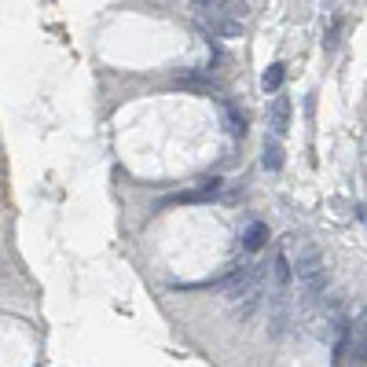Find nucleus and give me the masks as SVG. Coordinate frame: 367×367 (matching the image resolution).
Returning <instances> with one entry per match:
<instances>
[{
	"label": "nucleus",
	"instance_id": "f257e3e1",
	"mask_svg": "<svg viewBox=\"0 0 367 367\" xmlns=\"http://www.w3.org/2000/svg\"><path fill=\"white\" fill-rule=\"evenodd\" d=\"M294 272H298V279H309V276H316V272H327L323 254H319L316 243H301V254H298V261H294Z\"/></svg>",
	"mask_w": 367,
	"mask_h": 367
},
{
	"label": "nucleus",
	"instance_id": "f03ea898",
	"mask_svg": "<svg viewBox=\"0 0 367 367\" xmlns=\"http://www.w3.org/2000/svg\"><path fill=\"white\" fill-rule=\"evenodd\" d=\"M268 122H272V140H283L290 133V100L287 96H276L272 100V111H268Z\"/></svg>",
	"mask_w": 367,
	"mask_h": 367
},
{
	"label": "nucleus",
	"instance_id": "7ed1b4c3",
	"mask_svg": "<svg viewBox=\"0 0 367 367\" xmlns=\"http://www.w3.org/2000/svg\"><path fill=\"white\" fill-rule=\"evenodd\" d=\"M265 305V287H257L250 294H243L239 301H232V319L235 323H246V319H254V312Z\"/></svg>",
	"mask_w": 367,
	"mask_h": 367
},
{
	"label": "nucleus",
	"instance_id": "20e7f679",
	"mask_svg": "<svg viewBox=\"0 0 367 367\" xmlns=\"http://www.w3.org/2000/svg\"><path fill=\"white\" fill-rule=\"evenodd\" d=\"M268 243V224L265 220H246V228L239 232V246L246 254H257Z\"/></svg>",
	"mask_w": 367,
	"mask_h": 367
},
{
	"label": "nucleus",
	"instance_id": "39448f33",
	"mask_svg": "<svg viewBox=\"0 0 367 367\" xmlns=\"http://www.w3.org/2000/svg\"><path fill=\"white\" fill-rule=\"evenodd\" d=\"M224 191V180H203V187H195V191H184V195H173L169 203H213V198H220Z\"/></svg>",
	"mask_w": 367,
	"mask_h": 367
},
{
	"label": "nucleus",
	"instance_id": "423d86ee",
	"mask_svg": "<svg viewBox=\"0 0 367 367\" xmlns=\"http://www.w3.org/2000/svg\"><path fill=\"white\" fill-rule=\"evenodd\" d=\"M217 103H220V111H224V122H228V133L235 136V140H243L246 136V114L239 111V103L235 100H224V96H217Z\"/></svg>",
	"mask_w": 367,
	"mask_h": 367
},
{
	"label": "nucleus",
	"instance_id": "0eeeda50",
	"mask_svg": "<svg viewBox=\"0 0 367 367\" xmlns=\"http://www.w3.org/2000/svg\"><path fill=\"white\" fill-rule=\"evenodd\" d=\"M290 276H294V265H290V257L287 250H276V257H272V279H276V294H287L290 290Z\"/></svg>",
	"mask_w": 367,
	"mask_h": 367
},
{
	"label": "nucleus",
	"instance_id": "6e6552de",
	"mask_svg": "<svg viewBox=\"0 0 367 367\" xmlns=\"http://www.w3.org/2000/svg\"><path fill=\"white\" fill-rule=\"evenodd\" d=\"M176 85L187 88V92H198V96H209V92H213V77L203 74V70H180V74H176Z\"/></svg>",
	"mask_w": 367,
	"mask_h": 367
},
{
	"label": "nucleus",
	"instance_id": "1a4fd4ad",
	"mask_svg": "<svg viewBox=\"0 0 367 367\" xmlns=\"http://www.w3.org/2000/svg\"><path fill=\"white\" fill-rule=\"evenodd\" d=\"M283 77H287V66H283V63H272V66L265 70V77H261V88L268 92V96H279Z\"/></svg>",
	"mask_w": 367,
	"mask_h": 367
},
{
	"label": "nucleus",
	"instance_id": "9d476101",
	"mask_svg": "<svg viewBox=\"0 0 367 367\" xmlns=\"http://www.w3.org/2000/svg\"><path fill=\"white\" fill-rule=\"evenodd\" d=\"M352 349H357V357H360V360L367 357V305L360 309L357 323H352Z\"/></svg>",
	"mask_w": 367,
	"mask_h": 367
},
{
	"label": "nucleus",
	"instance_id": "9b49d317",
	"mask_svg": "<svg viewBox=\"0 0 367 367\" xmlns=\"http://www.w3.org/2000/svg\"><path fill=\"white\" fill-rule=\"evenodd\" d=\"M261 165H265L268 173H279V169H283V147H279V140H272V136H268L265 155H261Z\"/></svg>",
	"mask_w": 367,
	"mask_h": 367
},
{
	"label": "nucleus",
	"instance_id": "f8f14e48",
	"mask_svg": "<svg viewBox=\"0 0 367 367\" xmlns=\"http://www.w3.org/2000/svg\"><path fill=\"white\" fill-rule=\"evenodd\" d=\"M357 217H360V220L367 224V206H357Z\"/></svg>",
	"mask_w": 367,
	"mask_h": 367
}]
</instances>
